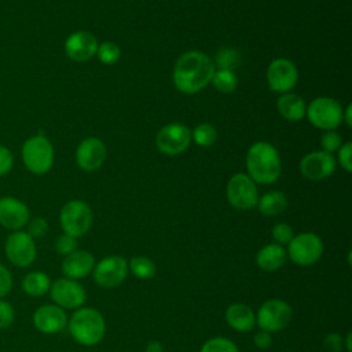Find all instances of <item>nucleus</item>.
<instances>
[{
	"mask_svg": "<svg viewBox=\"0 0 352 352\" xmlns=\"http://www.w3.org/2000/svg\"><path fill=\"white\" fill-rule=\"evenodd\" d=\"M51 278L44 271H30L28 272L21 282V287L25 294L30 297H41L50 292Z\"/></svg>",
	"mask_w": 352,
	"mask_h": 352,
	"instance_id": "24",
	"label": "nucleus"
},
{
	"mask_svg": "<svg viewBox=\"0 0 352 352\" xmlns=\"http://www.w3.org/2000/svg\"><path fill=\"white\" fill-rule=\"evenodd\" d=\"M199 352H239V349L232 340L219 336L206 340Z\"/></svg>",
	"mask_w": 352,
	"mask_h": 352,
	"instance_id": "29",
	"label": "nucleus"
},
{
	"mask_svg": "<svg viewBox=\"0 0 352 352\" xmlns=\"http://www.w3.org/2000/svg\"><path fill=\"white\" fill-rule=\"evenodd\" d=\"M36 330L43 334H58L67 326L66 311L55 304H44L36 308L32 316Z\"/></svg>",
	"mask_w": 352,
	"mask_h": 352,
	"instance_id": "15",
	"label": "nucleus"
},
{
	"mask_svg": "<svg viewBox=\"0 0 352 352\" xmlns=\"http://www.w3.org/2000/svg\"><path fill=\"white\" fill-rule=\"evenodd\" d=\"M7 260L18 268H26L36 260L37 248L34 239L23 230L12 231L4 242Z\"/></svg>",
	"mask_w": 352,
	"mask_h": 352,
	"instance_id": "9",
	"label": "nucleus"
},
{
	"mask_svg": "<svg viewBox=\"0 0 352 352\" xmlns=\"http://www.w3.org/2000/svg\"><path fill=\"white\" fill-rule=\"evenodd\" d=\"M342 111L341 104L336 99L322 96L314 99L307 106L305 116L316 128L334 131L342 122Z\"/></svg>",
	"mask_w": 352,
	"mask_h": 352,
	"instance_id": "8",
	"label": "nucleus"
},
{
	"mask_svg": "<svg viewBox=\"0 0 352 352\" xmlns=\"http://www.w3.org/2000/svg\"><path fill=\"white\" fill-rule=\"evenodd\" d=\"M213 87L224 94L232 92L236 85H238V77L234 73V70H227V69H217L213 73L212 81Z\"/></svg>",
	"mask_w": 352,
	"mask_h": 352,
	"instance_id": "27",
	"label": "nucleus"
},
{
	"mask_svg": "<svg viewBox=\"0 0 352 352\" xmlns=\"http://www.w3.org/2000/svg\"><path fill=\"white\" fill-rule=\"evenodd\" d=\"M253 342L257 348L260 349H267L271 346L272 344V336L270 331H265V330H258L254 333V337H253Z\"/></svg>",
	"mask_w": 352,
	"mask_h": 352,
	"instance_id": "41",
	"label": "nucleus"
},
{
	"mask_svg": "<svg viewBox=\"0 0 352 352\" xmlns=\"http://www.w3.org/2000/svg\"><path fill=\"white\" fill-rule=\"evenodd\" d=\"M128 274V261L118 254L103 257L95 263L92 270L95 283L103 289L118 287L126 279Z\"/></svg>",
	"mask_w": 352,
	"mask_h": 352,
	"instance_id": "10",
	"label": "nucleus"
},
{
	"mask_svg": "<svg viewBox=\"0 0 352 352\" xmlns=\"http://www.w3.org/2000/svg\"><path fill=\"white\" fill-rule=\"evenodd\" d=\"M241 62V55L234 48H221L217 51L216 58H214V66L219 69H227V70H234Z\"/></svg>",
	"mask_w": 352,
	"mask_h": 352,
	"instance_id": "30",
	"label": "nucleus"
},
{
	"mask_svg": "<svg viewBox=\"0 0 352 352\" xmlns=\"http://www.w3.org/2000/svg\"><path fill=\"white\" fill-rule=\"evenodd\" d=\"M320 146L322 151H326L329 154L337 151L341 146V135L336 131H326L320 138Z\"/></svg>",
	"mask_w": 352,
	"mask_h": 352,
	"instance_id": "35",
	"label": "nucleus"
},
{
	"mask_svg": "<svg viewBox=\"0 0 352 352\" xmlns=\"http://www.w3.org/2000/svg\"><path fill=\"white\" fill-rule=\"evenodd\" d=\"M128 270L129 272L140 279V280H148L154 278L157 272V267L154 261L146 256H135L128 261Z\"/></svg>",
	"mask_w": 352,
	"mask_h": 352,
	"instance_id": "26",
	"label": "nucleus"
},
{
	"mask_svg": "<svg viewBox=\"0 0 352 352\" xmlns=\"http://www.w3.org/2000/svg\"><path fill=\"white\" fill-rule=\"evenodd\" d=\"M12 274L10 270L0 263V298L6 297L12 289Z\"/></svg>",
	"mask_w": 352,
	"mask_h": 352,
	"instance_id": "37",
	"label": "nucleus"
},
{
	"mask_svg": "<svg viewBox=\"0 0 352 352\" xmlns=\"http://www.w3.org/2000/svg\"><path fill=\"white\" fill-rule=\"evenodd\" d=\"M54 246H55L56 253L65 257V256L73 253L74 250H77V238L70 236L67 234H62L55 239Z\"/></svg>",
	"mask_w": 352,
	"mask_h": 352,
	"instance_id": "33",
	"label": "nucleus"
},
{
	"mask_svg": "<svg viewBox=\"0 0 352 352\" xmlns=\"http://www.w3.org/2000/svg\"><path fill=\"white\" fill-rule=\"evenodd\" d=\"M96 55L102 63L113 65L120 59L121 48L113 41H103L98 45Z\"/></svg>",
	"mask_w": 352,
	"mask_h": 352,
	"instance_id": "31",
	"label": "nucleus"
},
{
	"mask_svg": "<svg viewBox=\"0 0 352 352\" xmlns=\"http://www.w3.org/2000/svg\"><path fill=\"white\" fill-rule=\"evenodd\" d=\"M226 195L230 205L239 210L253 209L258 199L256 183L246 173H236L228 180Z\"/></svg>",
	"mask_w": 352,
	"mask_h": 352,
	"instance_id": "11",
	"label": "nucleus"
},
{
	"mask_svg": "<svg viewBox=\"0 0 352 352\" xmlns=\"http://www.w3.org/2000/svg\"><path fill=\"white\" fill-rule=\"evenodd\" d=\"M26 227H28L26 232H28L33 239L43 238V236L48 232V221H47L44 217H40V216L33 217V219H29Z\"/></svg>",
	"mask_w": 352,
	"mask_h": 352,
	"instance_id": "34",
	"label": "nucleus"
},
{
	"mask_svg": "<svg viewBox=\"0 0 352 352\" xmlns=\"http://www.w3.org/2000/svg\"><path fill=\"white\" fill-rule=\"evenodd\" d=\"M351 338H352L351 333H348V334H346V337L344 338V345H345L346 352H351V351H352V348H351Z\"/></svg>",
	"mask_w": 352,
	"mask_h": 352,
	"instance_id": "44",
	"label": "nucleus"
},
{
	"mask_svg": "<svg viewBox=\"0 0 352 352\" xmlns=\"http://www.w3.org/2000/svg\"><path fill=\"white\" fill-rule=\"evenodd\" d=\"M293 318V309L282 298H268L257 309L256 324L265 331L275 333L283 330Z\"/></svg>",
	"mask_w": 352,
	"mask_h": 352,
	"instance_id": "7",
	"label": "nucleus"
},
{
	"mask_svg": "<svg viewBox=\"0 0 352 352\" xmlns=\"http://www.w3.org/2000/svg\"><path fill=\"white\" fill-rule=\"evenodd\" d=\"M95 263V257L91 252L77 249L73 253L63 257L60 270L66 278L78 280L92 274Z\"/></svg>",
	"mask_w": 352,
	"mask_h": 352,
	"instance_id": "20",
	"label": "nucleus"
},
{
	"mask_svg": "<svg viewBox=\"0 0 352 352\" xmlns=\"http://www.w3.org/2000/svg\"><path fill=\"white\" fill-rule=\"evenodd\" d=\"M146 352H164V345L157 340L148 341L146 345Z\"/></svg>",
	"mask_w": 352,
	"mask_h": 352,
	"instance_id": "42",
	"label": "nucleus"
},
{
	"mask_svg": "<svg viewBox=\"0 0 352 352\" xmlns=\"http://www.w3.org/2000/svg\"><path fill=\"white\" fill-rule=\"evenodd\" d=\"M23 165L33 175H44L54 165V147L52 143L41 133L26 139L21 148Z\"/></svg>",
	"mask_w": 352,
	"mask_h": 352,
	"instance_id": "4",
	"label": "nucleus"
},
{
	"mask_svg": "<svg viewBox=\"0 0 352 352\" xmlns=\"http://www.w3.org/2000/svg\"><path fill=\"white\" fill-rule=\"evenodd\" d=\"M298 72L296 65L287 58L274 59L267 69V82L271 91L286 94L296 87Z\"/></svg>",
	"mask_w": 352,
	"mask_h": 352,
	"instance_id": "14",
	"label": "nucleus"
},
{
	"mask_svg": "<svg viewBox=\"0 0 352 352\" xmlns=\"http://www.w3.org/2000/svg\"><path fill=\"white\" fill-rule=\"evenodd\" d=\"M351 151H352V143L346 142L340 146L338 148V162L340 165L346 170H352V160H351Z\"/></svg>",
	"mask_w": 352,
	"mask_h": 352,
	"instance_id": "40",
	"label": "nucleus"
},
{
	"mask_svg": "<svg viewBox=\"0 0 352 352\" xmlns=\"http://www.w3.org/2000/svg\"><path fill=\"white\" fill-rule=\"evenodd\" d=\"M48 293L54 304L63 308L65 311L66 309L74 311L82 307L87 300V292L84 286L78 280L70 279L66 276L58 278L56 280H54L51 283Z\"/></svg>",
	"mask_w": 352,
	"mask_h": 352,
	"instance_id": "12",
	"label": "nucleus"
},
{
	"mask_svg": "<svg viewBox=\"0 0 352 352\" xmlns=\"http://www.w3.org/2000/svg\"><path fill=\"white\" fill-rule=\"evenodd\" d=\"M258 212L267 217L280 214L287 206V198L282 191H268L257 199Z\"/></svg>",
	"mask_w": 352,
	"mask_h": 352,
	"instance_id": "25",
	"label": "nucleus"
},
{
	"mask_svg": "<svg viewBox=\"0 0 352 352\" xmlns=\"http://www.w3.org/2000/svg\"><path fill=\"white\" fill-rule=\"evenodd\" d=\"M276 107L279 114L289 121L302 120L307 111L305 100L300 95L292 92L282 94L276 100Z\"/></svg>",
	"mask_w": 352,
	"mask_h": 352,
	"instance_id": "23",
	"label": "nucleus"
},
{
	"mask_svg": "<svg viewBox=\"0 0 352 352\" xmlns=\"http://www.w3.org/2000/svg\"><path fill=\"white\" fill-rule=\"evenodd\" d=\"M94 221L92 209L81 199H72L66 202L59 213V223L63 234L74 238L85 235Z\"/></svg>",
	"mask_w": 352,
	"mask_h": 352,
	"instance_id": "5",
	"label": "nucleus"
},
{
	"mask_svg": "<svg viewBox=\"0 0 352 352\" xmlns=\"http://www.w3.org/2000/svg\"><path fill=\"white\" fill-rule=\"evenodd\" d=\"M327 352H341L344 349V338L338 333H329L323 340Z\"/></svg>",
	"mask_w": 352,
	"mask_h": 352,
	"instance_id": "38",
	"label": "nucleus"
},
{
	"mask_svg": "<svg viewBox=\"0 0 352 352\" xmlns=\"http://www.w3.org/2000/svg\"><path fill=\"white\" fill-rule=\"evenodd\" d=\"M336 170V160L326 151H312L300 161V172L308 180H322L333 175Z\"/></svg>",
	"mask_w": 352,
	"mask_h": 352,
	"instance_id": "16",
	"label": "nucleus"
},
{
	"mask_svg": "<svg viewBox=\"0 0 352 352\" xmlns=\"http://www.w3.org/2000/svg\"><path fill=\"white\" fill-rule=\"evenodd\" d=\"M15 320V309L4 298H0V330L8 329Z\"/></svg>",
	"mask_w": 352,
	"mask_h": 352,
	"instance_id": "36",
	"label": "nucleus"
},
{
	"mask_svg": "<svg viewBox=\"0 0 352 352\" xmlns=\"http://www.w3.org/2000/svg\"><path fill=\"white\" fill-rule=\"evenodd\" d=\"M191 143V131L182 122H170L164 125L157 136V148L166 155H176L183 153Z\"/></svg>",
	"mask_w": 352,
	"mask_h": 352,
	"instance_id": "13",
	"label": "nucleus"
},
{
	"mask_svg": "<svg viewBox=\"0 0 352 352\" xmlns=\"http://www.w3.org/2000/svg\"><path fill=\"white\" fill-rule=\"evenodd\" d=\"M216 139H217V131L209 122H202L197 125L191 132V140H194V143L201 147L212 146L216 142Z\"/></svg>",
	"mask_w": 352,
	"mask_h": 352,
	"instance_id": "28",
	"label": "nucleus"
},
{
	"mask_svg": "<svg viewBox=\"0 0 352 352\" xmlns=\"http://www.w3.org/2000/svg\"><path fill=\"white\" fill-rule=\"evenodd\" d=\"M216 66L213 60L201 51L182 54L173 66V84L183 94H195L204 89L213 77Z\"/></svg>",
	"mask_w": 352,
	"mask_h": 352,
	"instance_id": "1",
	"label": "nucleus"
},
{
	"mask_svg": "<svg viewBox=\"0 0 352 352\" xmlns=\"http://www.w3.org/2000/svg\"><path fill=\"white\" fill-rule=\"evenodd\" d=\"M280 157L268 142L253 143L246 154L248 176L260 184H271L280 175Z\"/></svg>",
	"mask_w": 352,
	"mask_h": 352,
	"instance_id": "2",
	"label": "nucleus"
},
{
	"mask_svg": "<svg viewBox=\"0 0 352 352\" xmlns=\"http://www.w3.org/2000/svg\"><path fill=\"white\" fill-rule=\"evenodd\" d=\"M286 249L278 243H268L256 253V264L263 271H276L285 265Z\"/></svg>",
	"mask_w": 352,
	"mask_h": 352,
	"instance_id": "22",
	"label": "nucleus"
},
{
	"mask_svg": "<svg viewBox=\"0 0 352 352\" xmlns=\"http://www.w3.org/2000/svg\"><path fill=\"white\" fill-rule=\"evenodd\" d=\"M30 219V210L21 199L15 197L0 198V226L10 230L18 231L26 227Z\"/></svg>",
	"mask_w": 352,
	"mask_h": 352,
	"instance_id": "17",
	"label": "nucleus"
},
{
	"mask_svg": "<svg viewBox=\"0 0 352 352\" xmlns=\"http://www.w3.org/2000/svg\"><path fill=\"white\" fill-rule=\"evenodd\" d=\"M271 236H272V239H274V243H278V245H280V246H285V245H287V243L292 241V238L294 236V231H293V228H292L290 224L280 221V223H276V224L272 227V230H271Z\"/></svg>",
	"mask_w": 352,
	"mask_h": 352,
	"instance_id": "32",
	"label": "nucleus"
},
{
	"mask_svg": "<svg viewBox=\"0 0 352 352\" xmlns=\"http://www.w3.org/2000/svg\"><path fill=\"white\" fill-rule=\"evenodd\" d=\"M14 165V155L8 147L0 144V176L7 175Z\"/></svg>",
	"mask_w": 352,
	"mask_h": 352,
	"instance_id": "39",
	"label": "nucleus"
},
{
	"mask_svg": "<svg viewBox=\"0 0 352 352\" xmlns=\"http://www.w3.org/2000/svg\"><path fill=\"white\" fill-rule=\"evenodd\" d=\"M286 253L294 264L300 267H309L322 257L323 241L315 232H300L287 243Z\"/></svg>",
	"mask_w": 352,
	"mask_h": 352,
	"instance_id": "6",
	"label": "nucleus"
},
{
	"mask_svg": "<svg viewBox=\"0 0 352 352\" xmlns=\"http://www.w3.org/2000/svg\"><path fill=\"white\" fill-rule=\"evenodd\" d=\"M226 322L227 324L239 333H249L256 326V314L254 311L243 302L230 304L226 309Z\"/></svg>",
	"mask_w": 352,
	"mask_h": 352,
	"instance_id": "21",
	"label": "nucleus"
},
{
	"mask_svg": "<svg viewBox=\"0 0 352 352\" xmlns=\"http://www.w3.org/2000/svg\"><path fill=\"white\" fill-rule=\"evenodd\" d=\"M342 121H345V124H346L348 126H351V124H352V116H351V104H348V106H346V109H345V111H342Z\"/></svg>",
	"mask_w": 352,
	"mask_h": 352,
	"instance_id": "43",
	"label": "nucleus"
},
{
	"mask_svg": "<svg viewBox=\"0 0 352 352\" xmlns=\"http://www.w3.org/2000/svg\"><path fill=\"white\" fill-rule=\"evenodd\" d=\"M106 146L100 139L94 136L87 138L76 150V162L82 170L92 172L102 166L106 160Z\"/></svg>",
	"mask_w": 352,
	"mask_h": 352,
	"instance_id": "19",
	"label": "nucleus"
},
{
	"mask_svg": "<svg viewBox=\"0 0 352 352\" xmlns=\"http://www.w3.org/2000/svg\"><path fill=\"white\" fill-rule=\"evenodd\" d=\"M67 329L73 340L84 346L98 345L106 333V320L94 307L74 309L67 320Z\"/></svg>",
	"mask_w": 352,
	"mask_h": 352,
	"instance_id": "3",
	"label": "nucleus"
},
{
	"mask_svg": "<svg viewBox=\"0 0 352 352\" xmlns=\"http://www.w3.org/2000/svg\"><path fill=\"white\" fill-rule=\"evenodd\" d=\"M96 37L87 30H77L69 34L65 41V52L74 62H85L96 55Z\"/></svg>",
	"mask_w": 352,
	"mask_h": 352,
	"instance_id": "18",
	"label": "nucleus"
}]
</instances>
